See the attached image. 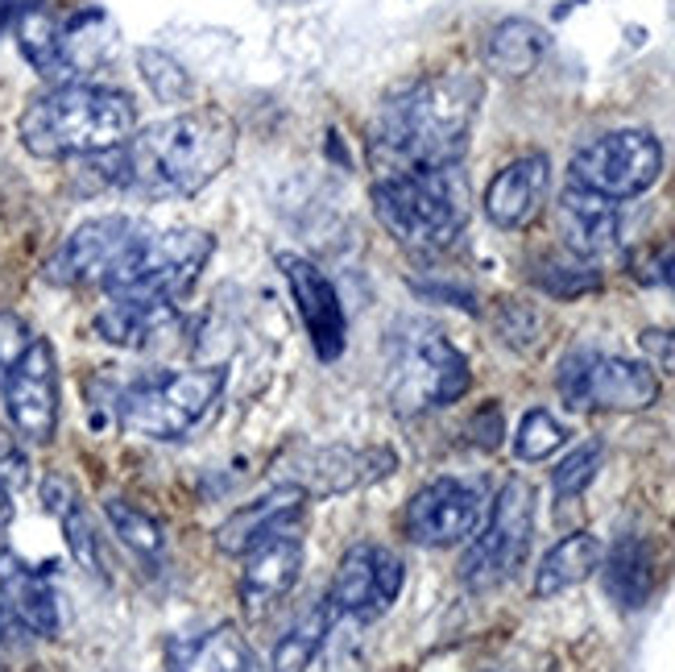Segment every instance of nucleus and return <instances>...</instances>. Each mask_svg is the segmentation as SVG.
Returning <instances> with one entry per match:
<instances>
[{
  "mask_svg": "<svg viewBox=\"0 0 675 672\" xmlns=\"http://www.w3.org/2000/svg\"><path fill=\"white\" fill-rule=\"evenodd\" d=\"M481 87L464 75H439L389 96L369 125L373 162L386 174L457 167L473 129Z\"/></svg>",
  "mask_w": 675,
  "mask_h": 672,
  "instance_id": "obj_1",
  "label": "nucleus"
},
{
  "mask_svg": "<svg viewBox=\"0 0 675 672\" xmlns=\"http://www.w3.org/2000/svg\"><path fill=\"white\" fill-rule=\"evenodd\" d=\"M237 146L233 121L216 108L167 117L113 150V183L146 195H195L216 179Z\"/></svg>",
  "mask_w": 675,
  "mask_h": 672,
  "instance_id": "obj_2",
  "label": "nucleus"
},
{
  "mask_svg": "<svg viewBox=\"0 0 675 672\" xmlns=\"http://www.w3.org/2000/svg\"><path fill=\"white\" fill-rule=\"evenodd\" d=\"M137 134V108L125 92L96 84H63L25 104L21 146L34 158L113 154Z\"/></svg>",
  "mask_w": 675,
  "mask_h": 672,
  "instance_id": "obj_3",
  "label": "nucleus"
},
{
  "mask_svg": "<svg viewBox=\"0 0 675 672\" xmlns=\"http://www.w3.org/2000/svg\"><path fill=\"white\" fill-rule=\"evenodd\" d=\"M373 212L394 242L436 249L452 242L469 221V179L460 162L439 171L382 174L373 183Z\"/></svg>",
  "mask_w": 675,
  "mask_h": 672,
  "instance_id": "obj_4",
  "label": "nucleus"
},
{
  "mask_svg": "<svg viewBox=\"0 0 675 672\" xmlns=\"http://www.w3.org/2000/svg\"><path fill=\"white\" fill-rule=\"evenodd\" d=\"M216 242L200 228L137 233L104 270L100 287L120 303H174L200 278Z\"/></svg>",
  "mask_w": 675,
  "mask_h": 672,
  "instance_id": "obj_5",
  "label": "nucleus"
},
{
  "mask_svg": "<svg viewBox=\"0 0 675 672\" xmlns=\"http://www.w3.org/2000/svg\"><path fill=\"white\" fill-rule=\"evenodd\" d=\"M224 391V370H146L120 382L117 424L146 440H179L212 412Z\"/></svg>",
  "mask_w": 675,
  "mask_h": 672,
  "instance_id": "obj_6",
  "label": "nucleus"
},
{
  "mask_svg": "<svg viewBox=\"0 0 675 672\" xmlns=\"http://www.w3.org/2000/svg\"><path fill=\"white\" fill-rule=\"evenodd\" d=\"M389 370H394L389 395L398 412L448 407L473 386L464 353L436 324H422V320H406L389 332Z\"/></svg>",
  "mask_w": 675,
  "mask_h": 672,
  "instance_id": "obj_7",
  "label": "nucleus"
},
{
  "mask_svg": "<svg viewBox=\"0 0 675 672\" xmlns=\"http://www.w3.org/2000/svg\"><path fill=\"white\" fill-rule=\"evenodd\" d=\"M556 391L572 412H642L658 398V378L630 358L572 349L556 370Z\"/></svg>",
  "mask_w": 675,
  "mask_h": 672,
  "instance_id": "obj_8",
  "label": "nucleus"
},
{
  "mask_svg": "<svg viewBox=\"0 0 675 672\" xmlns=\"http://www.w3.org/2000/svg\"><path fill=\"white\" fill-rule=\"evenodd\" d=\"M531 535H535V490L523 478H510L497 490L485 532L473 535V544L460 561V582L476 589V594L502 586L510 573L526 561Z\"/></svg>",
  "mask_w": 675,
  "mask_h": 672,
  "instance_id": "obj_9",
  "label": "nucleus"
},
{
  "mask_svg": "<svg viewBox=\"0 0 675 672\" xmlns=\"http://www.w3.org/2000/svg\"><path fill=\"white\" fill-rule=\"evenodd\" d=\"M663 174V146L646 129H613L572 154V183L606 200H634Z\"/></svg>",
  "mask_w": 675,
  "mask_h": 672,
  "instance_id": "obj_10",
  "label": "nucleus"
},
{
  "mask_svg": "<svg viewBox=\"0 0 675 672\" xmlns=\"http://www.w3.org/2000/svg\"><path fill=\"white\" fill-rule=\"evenodd\" d=\"M398 469L394 448H353V445H299L278 461L282 486L303 490L307 499H336L382 482Z\"/></svg>",
  "mask_w": 675,
  "mask_h": 672,
  "instance_id": "obj_11",
  "label": "nucleus"
},
{
  "mask_svg": "<svg viewBox=\"0 0 675 672\" xmlns=\"http://www.w3.org/2000/svg\"><path fill=\"white\" fill-rule=\"evenodd\" d=\"M485 494L460 478H436L406 502V535L422 548H452L481 527Z\"/></svg>",
  "mask_w": 675,
  "mask_h": 672,
  "instance_id": "obj_12",
  "label": "nucleus"
},
{
  "mask_svg": "<svg viewBox=\"0 0 675 672\" xmlns=\"http://www.w3.org/2000/svg\"><path fill=\"white\" fill-rule=\"evenodd\" d=\"M0 398H4L13 431H21L34 445L51 440L54 428H58V365H54L51 341H42V337L30 341L25 358L13 365Z\"/></svg>",
  "mask_w": 675,
  "mask_h": 672,
  "instance_id": "obj_13",
  "label": "nucleus"
},
{
  "mask_svg": "<svg viewBox=\"0 0 675 672\" xmlns=\"http://www.w3.org/2000/svg\"><path fill=\"white\" fill-rule=\"evenodd\" d=\"M278 270L287 275L290 295L299 303V316H303L307 337L320 353V362H336L349 345V316H344V303H340L332 278L299 254H278Z\"/></svg>",
  "mask_w": 675,
  "mask_h": 672,
  "instance_id": "obj_14",
  "label": "nucleus"
},
{
  "mask_svg": "<svg viewBox=\"0 0 675 672\" xmlns=\"http://www.w3.org/2000/svg\"><path fill=\"white\" fill-rule=\"evenodd\" d=\"M133 237H137V224L129 216H96V221H84L51 254L46 278H51L54 287H79V282H92V278H104V270L113 266V258Z\"/></svg>",
  "mask_w": 675,
  "mask_h": 672,
  "instance_id": "obj_15",
  "label": "nucleus"
},
{
  "mask_svg": "<svg viewBox=\"0 0 675 672\" xmlns=\"http://www.w3.org/2000/svg\"><path fill=\"white\" fill-rule=\"evenodd\" d=\"M307 519V494L294 486H278L254 506H240L216 527V548L224 556H249L254 548L282 540V535H303Z\"/></svg>",
  "mask_w": 675,
  "mask_h": 672,
  "instance_id": "obj_16",
  "label": "nucleus"
},
{
  "mask_svg": "<svg viewBox=\"0 0 675 672\" xmlns=\"http://www.w3.org/2000/svg\"><path fill=\"white\" fill-rule=\"evenodd\" d=\"M303 577V540L299 535H282L270 540L245 556V573H240V602L245 610L261 619L274 606L287 598L290 589Z\"/></svg>",
  "mask_w": 675,
  "mask_h": 672,
  "instance_id": "obj_17",
  "label": "nucleus"
},
{
  "mask_svg": "<svg viewBox=\"0 0 675 672\" xmlns=\"http://www.w3.org/2000/svg\"><path fill=\"white\" fill-rule=\"evenodd\" d=\"M556 221H559V237L572 249L576 258H597L618 245V233H622V216H618V200H606L597 191L580 188V183H568L564 195L556 204Z\"/></svg>",
  "mask_w": 675,
  "mask_h": 672,
  "instance_id": "obj_18",
  "label": "nucleus"
},
{
  "mask_svg": "<svg viewBox=\"0 0 675 672\" xmlns=\"http://www.w3.org/2000/svg\"><path fill=\"white\" fill-rule=\"evenodd\" d=\"M547 183H551V162H547V154L514 158V162H506L502 171L493 174V183L485 188V216L497 228H523L543 207Z\"/></svg>",
  "mask_w": 675,
  "mask_h": 672,
  "instance_id": "obj_19",
  "label": "nucleus"
},
{
  "mask_svg": "<svg viewBox=\"0 0 675 672\" xmlns=\"http://www.w3.org/2000/svg\"><path fill=\"white\" fill-rule=\"evenodd\" d=\"M377 552H382L377 544H353L344 552L336 577H332V589L323 598L332 619L369 622L389 610V602L382 598V586H377Z\"/></svg>",
  "mask_w": 675,
  "mask_h": 672,
  "instance_id": "obj_20",
  "label": "nucleus"
},
{
  "mask_svg": "<svg viewBox=\"0 0 675 672\" xmlns=\"http://www.w3.org/2000/svg\"><path fill=\"white\" fill-rule=\"evenodd\" d=\"M0 598L30 636H58V598L42 582V569H30L18 552H0Z\"/></svg>",
  "mask_w": 675,
  "mask_h": 672,
  "instance_id": "obj_21",
  "label": "nucleus"
},
{
  "mask_svg": "<svg viewBox=\"0 0 675 672\" xmlns=\"http://www.w3.org/2000/svg\"><path fill=\"white\" fill-rule=\"evenodd\" d=\"M170 672H261L254 648L237 627H216L207 636L174 639L170 643Z\"/></svg>",
  "mask_w": 675,
  "mask_h": 672,
  "instance_id": "obj_22",
  "label": "nucleus"
},
{
  "mask_svg": "<svg viewBox=\"0 0 675 672\" xmlns=\"http://www.w3.org/2000/svg\"><path fill=\"white\" fill-rule=\"evenodd\" d=\"M179 328L174 303H120L113 299L104 311H96V337L120 349H150L158 337H170Z\"/></svg>",
  "mask_w": 675,
  "mask_h": 672,
  "instance_id": "obj_23",
  "label": "nucleus"
},
{
  "mask_svg": "<svg viewBox=\"0 0 675 672\" xmlns=\"http://www.w3.org/2000/svg\"><path fill=\"white\" fill-rule=\"evenodd\" d=\"M547 46H551V34L543 30L539 21L506 18L497 21L490 38H485V67L506 75V79H523L543 63Z\"/></svg>",
  "mask_w": 675,
  "mask_h": 672,
  "instance_id": "obj_24",
  "label": "nucleus"
},
{
  "mask_svg": "<svg viewBox=\"0 0 675 672\" xmlns=\"http://www.w3.org/2000/svg\"><path fill=\"white\" fill-rule=\"evenodd\" d=\"M601 540L592 532H572L564 535L559 544L547 548V556L539 561L535 569V598H556L564 589L589 582L592 573L601 569Z\"/></svg>",
  "mask_w": 675,
  "mask_h": 672,
  "instance_id": "obj_25",
  "label": "nucleus"
},
{
  "mask_svg": "<svg viewBox=\"0 0 675 672\" xmlns=\"http://www.w3.org/2000/svg\"><path fill=\"white\" fill-rule=\"evenodd\" d=\"M58 38H63V67H67V79L79 84V75L96 71L113 54V42H117V30L104 9L87 4L79 13H71L67 21H58Z\"/></svg>",
  "mask_w": 675,
  "mask_h": 672,
  "instance_id": "obj_26",
  "label": "nucleus"
},
{
  "mask_svg": "<svg viewBox=\"0 0 675 672\" xmlns=\"http://www.w3.org/2000/svg\"><path fill=\"white\" fill-rule=\"evenodd\" d=\"M18 46L25 54V63L51 79L54 87L71 84L67 67H63V38H58V21L51 18V9L42 0H25L18 18Z\"/></svg>",
  "mask_w": 675,
  "mask_h": 672,
  "instance_id": "obj_27",
  "label": "nucleus"
},
{
  "mask_svg": "<svg viewBox=\"0 0 675 672\" xmlns=\"http://www.w3.org/2000/svg\"><path fill=\"white\" fill-rule=\"evenodd\" d=\"M655 586V569H651V548L642 544L639 535H622L606 561V589L609 598L625 610H639L651 598Z\"/></svg>",
  "mask_w": 675,
  "mask_h": 672,
  "instance_id": "obj_28",
  "label": "nucleus"
},
{
  "mask_svg": "<svg viewBox=\"0 0 675 672\" xmlns=\"http://www.w3.org/2000/svg\"><path fill=\"white\" fill-rule=\"evenodd\" d=\"M332 610H328V602L311 606L303 619L290 627L287 636L278 639V648H274L270 655V672H307L311 669V660L320 655L323 639H328V631H332Z\"/></svg>",
  "mask_w": 675,
  "mask_h": 672,
  "instance_id": "obj_29",
  "label": "nucleus"
},
{
  "mask_svg": "<svg viewBox=\"0 0 675 672\" xmlns=\"http://www.w3.org/2000/svg\"><path fill=\"white\" fill-rule=\"evenodd\" d=\"M104 515H108V523H113V532H117L133 552H141V556H158V552L167 548V535H162V527H158V519L146 515V511L133 506V502L104 499Z\"/></svg>",
  "mask_w": 675,
  "mask_h": 672,
  "instance_id": "obj_30",
  "label": "nucleus"
},
{
  "mask_svg": "<svg viewBox=\"0 0 675 672\" xmlns=\"http://www.w3.org/2000/svg\"><path fill=\"white\" fill-rule=\"evenodd\" d=\"M535 287L543 295H551V299H564V303H572L580 295H592L601 291V270H592L585 262H539L535 270Z\"/></svg>",
  "mask_w": 675,
  "mask_h": 672,
  "instance_id": "obj_31",
  "label": "nucleus"
},
{
  "mask_svg": "<svg viewBox=\"0 0 675 672\" xmlns=\"http://www.w3.org/2000/svg\"><path fill=\"white\" fill-rule=\"evenodd\" d=\"M564 440H568V431H564L556 415L543 412V407H531L518 431H514V457L518 461H547Z\"/></svg>",
  "mask_w": 675,
  "mask_h": 672,
  "instance_id": "obj_32",
  "label": "nucleus"
},
{
  "mask_svg": "<svg viewBox=\"0 0 675 672\" xmlns=\"http://www.w3.org/2000/svg\"><path fill=\"white\" fill-rule=\"evenodd\" d=\"M137 71H141L146 87L153 92V100L183 104L186 96H191V75H186V71L179 67L167 51H153V46L137 51Z\"/></svg>",
  "mask_w": 675,
  "mask_h": 672,
  "instance_id": "obj_33",
  "label": "nucleus"
},
{
  "mask_svg": "<svg viewBox=\"0 0 675 672\" xmlns=\"http://www.w3.org/2000/svg\"><path fill=\"white\" fill-rule=\"evenodd\" d=\"M493 328L518 353H531V349L543 345V316L531 303H523V299H502L497 316H493Z\"/></svg>",
  "mask_w": 675,
  "mask_h": 672,
  "instance_id": "obj_34",
  "label": "nucleus"
},
{
  "mask_svg": "<svg viewBox=\"0 0 675 672\" xmlns=\"http://www.w3.org/2000/svg\"><path fill=\"white\" fill-rule=\"evenodd\" d=\"M606 461V448L589 440V445L572 448L556 469H551V490H556L559 499H576V494H585L597 478V469Z\"/></svg>",
  "mask_w": 675,
  "mask_h": 672,
  "instance_id": "obj_35",
  "label": "nucleus"
},
{
  "mask_svg": "<svg viewBox=\"0 0 675 672\" xmlns=\"http://www.w3.org/2000/svg\"><path fill=\"white\" fill-rule=\"evenodd\" d=\"M58 523H63V535H67V548H71V556H75V565H84L87 573H104L100 548H96V532H92V519H87V511L79 506V499L58 515Z\"/></svg>",
  "mask_w": 675,
  "mask_h": 672,
  "instance_id": "obj_36",
  "label": "nucleus"
},
{
  "mask_svg": "<svg viewBox=\"0 0 675 672\" xmlns=\"http://www.w3.org/2000/svg\"><path fill=\"white\" fill-rule=\"evenodd\" d=\"M34 482V473H30V457H25V448L13 431L0 424V486L4 490H25V486Z\"/></svg>",
  "mask_w": 675,
  "mask_h": 672,
  "instance_id": "obj_37",
  "label": "nucleus"
},
{
  "mask_svg": "<svg viewBox=\"0 0 675 672\" xmlns=\"http://www.w3.org/2000/svg\"><path fill=\"white\" fill-rule=\"evenodd\" d=\"M30 328L21 324L13 311H0V391H4V382L13 374V365L25 358V349H30Z\"/></svg>",
  "mask_w": 675,
  "mask_h": 672,
  "instance_id": "obj_38",
  "label": "nucleus"
},
{
  "mask_svg": "<svg viewBox=\"0 0 675 672\" xmlns=\"http://www.w3.org/2000/svg\"><path fill=\"white\" fill-rule=\"evenodd\" d=\"M469 440H473L476 448H485V452L502 448V440H506V415H502L497 403L476 407L473 419H469Z\"/></svg>",
  "mask_w": 675,
  "mask_h": 672,
  "instance_id": "obj_39",
  "label": "nucleus"
},
{
  "mask_svg": "<svg viewBox=\"0 0 675 672\" xmlns=\"http://www.w3.org/2000/svg\"><path fill=\"white\" fill-rule=\"evenodd\" d=\"M639 349L655 370L675 374V328H642Z\"/></svg>",
  "mask_w": 675,
  "mask_h": 672,
  "instance_id": "obj_40",
  "label": "nucleus"
},
{
  "mask_svg": "<svg viewBox=\"0 0 675 672\" xmlns=\"http://www.w3.org/2000/svg\"><path fill=\"white\" fill-rule=\"evenodd\" d=\"M410 291L419 295V299H431V303H448V308H460L476 316L481 303H476V295L469 287H452V282H410Z\"/></svg>",
  "mask_w": 675,
  "mask_h": 672,
  "instance_id": "obj_41",
  "label": "nucleus"
},
{
  "mask_svg": "<svg viewBox=\"0 0 675 672\" xmlns=\"http://www.w3.org/2000/svg\"><path fill=\"white\" fill-rule=\"evenodd\" d=\"M42 502H46L51 515H63L71 502H75V490H71L63 478H46V482H42Z\"/></svg>",
  "mask_w": 675,
  "mask_h": 672,
  "instance_id": "obj_42",
  "label": "nucleus"
},
{
  "mask_svg": "<svg viewBox=\"0 0 675 672\" xmlns=\"http://www.w3.org/2000/svg\"><path fill=\"white\" fill-rule=\"evenodd\" d=\"M655 278L667 287V291L675 295V242L672 245H663L655 254Z\"/></svg>",
  "mask_w": 675,
  "mask_h": 672,
  "instance_id": "obj_43",
  "label": "nucleus"
},
{
  "mask_svg": "<svg viewBox=\"0 0 675 672\" xmlns=\"http://www.w3.org/2000/svg\"><path fill=\"white\" fill-rule=\"evenodd\" d=\"M21 0H0V34H9V25H18Z\"/></svg>",
  "mask_w": 675,
  "mask_h": 672,
  "instance_id": "obj_44",
  "label": "nucleus"
},
{
  "mask_svg": "<svg viewBox=\"0 0 675 672\" xmlns=\"http://www.w3.org/2000/svg\"><path fill=\"white\" fill-rule=\"evenodd\" d=\"M328 154L336 158L340 167H349V158H344V146H340V134H336V129H328Z\"/></svg>",
  "mask_w": 675,
  "mask_h": 672,
  "instance_id": "obj_45",
  "label": "nucleus"
},
{
  "mask_svg": "<svg viewBox=\"0 0 675 672\" xmlns=\"http://www.w3.org/2000/svg\"><path fill=\"white\" fill-rule=\"evenodd\" d=\"M13 523V499H9V490L0 486V527H9Z\"/></svg>",
  "mask_w": 675,
  "mask_h": 672,
  "instance_id": "obj_46",
  "label": "nucleus"
},
{
  "mask_svg": "<svg viewBox=\"0 0 675 672\" xmlns=\"http://www.w3.org/2000/svg\"><path fill=\"white\" fill-rule=\"evenodd\" d=\"M572 4H580V0H572Z\"/></svg>",
  "mask_w": 675,
  "mask_h": 672,
  "instance_id": "obj_47",
  "label": "nucleus"
},
{
  "mask_svg": "<svg viewBox=\"0 0 675 672\" xmlns=\"http://www.w3.org/2000/svg\"><path fill=\"white\" fill-rule=\"evenodd\" d=\"M0 672H4V669H0Z\"/></svg>",
  "mask_w": 675,
  "mask_h": 672,
  "instance_id": "obj_48",
  "label": "nucleus"
}]
</instances>
